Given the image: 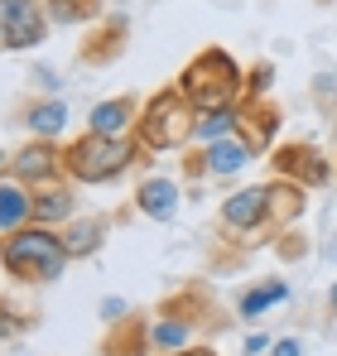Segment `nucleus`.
<instances>
[{
  "label": "nucleus",
  "mask_w": 337,
  "mask_h": 356,
  "mask_svg": "<svg viewBox=\"0 0 337 356\" xmlns=\"http://www.w3.org/2000/svg\"><path fill=\"white\" fill-rule=\"evenodd\" d=\"M34 222V202H29V188L15 183V178H0V232H19Z\"/></svg>",
  "instance_id": "nucleus-19"
},
{
  "label": "nucleus",
  "mask_w": 337,
  "mask_h": 356,
  "mask_svg": "<svg viewBox=\"0 0 337 356\" xmlns=\"http://www.w3.org/2000/svg\"><path fill=\"white\" fill-rule=\"evenodd\" d=\"M29 202H34V222H39V227H68V222H72V207H77L68 178H54V183L29 188Z\"/></svg>",
  "instance_id": "nucleus-14"
},
{
  "label": "nucleus",
  "mask_w": 337,
  "mask_h": 356,
  "mask_svg": "<svg viewBox=\"0 0 337 356\" xmlns=\"http://www.w3.org/2000/svg\"><path fill=\"white\" fill-rule=\"evenodd\" d=\"M183 178H188V183H203V178H207V159H203V149H183Z\"/></svg>",
  "instance_id": "nucleus-27"
},
{
  "label": "nucleus",
  "mask_w": 337,
  "mask_h": 356,
  "mask_svg": "<svg viewBox=\"0 0 337 356\" xmlns=\"http://www.w3.org/2000/svg\"><path fill=\"white\" fill-rule=\"evenodd\" d=\"M280 102L270 97H256V102H236V135L251 145V154H265L275 145V130H280Z\"/></svg>",
  "instance_id": "nucleus-12"
},
{
  "label": "nucleus",
  "mask_w": 337,
  "mask_h": 356,
  "mask_svg": "<svg viewBox=\"0 0 337 356\" xmlns=\"http://www.w3.org/2000/svg\"><path fill=\"white\" fill-rule=\"evenodd\" d=\"M49 15L39 0H0V54H24L49 39Z\"/></svg>",
  "instance_id": "nucleus-6"
},
{
  "label": "nucleus",
  "mask_w": 337,
  "mask_h": 356,
  "mask_svg": "<svg viewBox=\"0 0 337 356\" xmlns=\"http://www.w3.org/2000/svg\"><path fill=\"white\" fill-rule=\"evenodd\" d=\"M111 232V217H72L58 236H63V250H68V260H87V255H97L102 250V241Z\"/></svg>",
  "instance_id": "nucleus-17"
},
{
  "label": "nucleus",
  "mask_w": 337,
  "mask_h": 356,
  "mask_svg": "<svg viewBox=\"0 0 337 356\" xmlns=\"http://www.w3.org/2000/svg\"><path fill=\"white\" fill-rule=\"evenodd\" d=\"M5 178H15V183H24V188H39V183L63 178V145H58V140H39V135H29V140L10 154Z\"/></svg>",
  "instance_id": "nucleus-8"
},
{
  "label": "nucleus",
  "mask_w": 337,
  "mask_h": 356,
  "mask_svg": "<svg viewBox=\"0 0 337 356\" xmlns=\"http://www.w3.org/2000/svg\"><path fill=\"white\" fill-rule=\"evenodd\" d=\"M140 106H145V97H130V92H120V97H107V102H97V106H92V116H87V130H92V135H111V140H125V135L135 130V120H140Z\"/></svg>",
  "instance_id": "nucleus-13"
},
{
  "label": "nucleus",
  "mask_w": 337,
  "mask_h": 356,
  "mask_svg": "<svg viewBox=\"0 0 337 356\" xmlns=\"http://www.w3.org/2000/svg\"><path fill=\"white\" fill-rule=\"evenodd\" d=\"M164 356H217L207 342H193V347H178V352H164Z\"/></svg>",
  "instance_id": "nucleus-30"
},
{
  "label": "nucleus",
  "mask_w": 337,
  "mask_h": 356,
  "mask_svg": "<svg viewBox=\"0 0 337 356\" xmlns=\"http://www.w3.org/2000/svg\"><path fill=\"white\" fill-rule=\"evenodd\" d=\"M217 222H222L226 232H236V236H251V232L270 227V188L256 183V188H241V193L222 197Z\"/></svg>",
  "instance_id": "nucleus-11"
},
{
  "label": "nucleus",
  "mask_w": 337,
  "mask_h": 356,
  "mask_svg": "<svg viewBox=\"0 0 337 356\" xmlns=\"http://www.w3.org/2000/svg\"><path fill=\"white\" fill-rule=\"evenodd\" d=\"M236 135V106L231 111H212V116H198V140L212 145V140H226Z\"/></svg>",
  "instance_id": "nucleus-24"
},
{
  "label": "nucleus",
  "mask_w": 337,
  "mask_h": 356,
  "mask_svg": "<svg viewBox=\"0 0 337 356\" xmlns=\"http://www.w3.org/2000/svg\"><path fill=\"white\" fill-rule=\"evenodd\" d=\"M284 298H289V284H284V280H260V284H251L246 294L236 298V318L251 323V318H260L265 308H275V303H284Z\"/></svg>",
  "instance_id": "nucleus-21"
},
{
  "label": "nucleus",
  "mask_w": 337,
  "mask_h": 356,
  "mask_svg": "<svg viewBox=\"0 0 337 356\" xmlns=\"http://www.w3.org/2000/svg\"><path fill=\"white\" fill-rule=\"evenodd\" d=\"M150 154H168V149H188V140L198 135V111H193V102L168 82L159 92H150L145 97V106H140V120H135V130H130Z\"/></svg>",
  "instance_id": "nucleus-5"
},
{
  "label": "nucleus",
  "mask_w": 337,
  "mask_h": 356,
  "mask_svg": "<svg viewBox=\"0 0 337 356\" xmlns=\"http://www.w3.org/2000/svg\"><path fill=\"white\" fill-rule=\"evenodd\" d=\"M173 87L193 102L198 116L231 111V106L246 97V67L231 58L222 44H207V49H198L193 58L183 63V72L173 77Z\"/></svg>",
  "instance_id": "nucleus-2"
},
{
  "label": "nucleus",
  "mask_w": 337,
  "mask_h": 356,
  "mask_svg": "<svg viewBox=\"0 0 337 356\" xmlns=\"http://www.w3.org/2000/svg\"><path fill=\"white\" fill-rule=\"evenodd\" d=\"M270 245H275V255H280V260H289V265H294V260H304V255L313 250L304 232H289V227H284V232H275V241H270Z\"/></svg>",
  "instance_id": "nucleus-25"
},
{
  "label": "nucleus",
  "mask_w": 337,
  "mask_h": 356,
  "mask_svg": "<svg viewBox=\"0 0 337 356\" xmlns=\"http://www.w3.org/2000/svg\"><path fill=\"white\" fill-rule=\"evenodd\" d=\"M333 135H337V116H333Z\"/></svg>",
  "instance_id": "nucleus-33"
},
{
  "label": "nucleus",
  "mask_w": 337,
  "mask_h": 356,
  "mask_svg": "<svg viewBox=\"0 0 337 356\" xmlns=\"http://www.w3.org/2000/svg\"><path fill=\"white\" fill-rule=\"evenodd\" d=\"M318 106H323V111H333V77H328V72L318 77ZM333 116H337V111H333Z\"/></svg>",
  "instance_id": "nucleus-28"
},
{
  "label": "nucleus",
  "mask_w": 337,
  "mask_h": 356,
  "mask_svg": "<svg viewBox=\"0 0 337 356\" xmlns=\"http://www.w3.org/2000/svg\"><path fill=\"white\" fill-rule=\"evenodd\" d=\"M203 159H207V174H236V169H246L256 154H251V145H246L241 135H226V140L203 145Z\"/></svg>",
  "instance_id": "nucleus-20"
},
{
  "label": "nucleus",
  "mask_w": 337,
  "mask_h": 356,
  "mask_svg": "<svg viewBox=\"0 0 337 356\" xmlns=\"http://www.w3.org/2000/svg\"><path fill=\"white\" fill-rule=\"evenodd\" d=\"M34 323H39V308H19V303H10V298L0 294V342H10V337L29 332Z\"/></svg>",
  "instance_id": "nucleus-23"
},
{
  "label": "nucleus",
  "mask_w": 337,
  "mask_h": 356,
  "mask_svg": "<svg viewBox=\"0 0 337 356\" xmlns=\"http://www.w3.org/2000/svg\"><path fill=\"white\" fill-rule=\"evenodd\" d=\"M328 313L337 318V280H333V289H328Z\"/></svg>",
  "instance_id": "nucleus-31"
},
{
  "label": "nucleus",
  "mask_w": 337,
  "mask_h": 356,
  "mask_svg": "<svg viewBox=\"0 0 337 356\" xmlns=\"http://www.w3.org/2000/svg\"><path fill=\"white\" fill-rule=\"evenodd\" d=\"M304 347H299V337H280L275 347H270V356H299Z\"/></svg>",
  "instance_id": "nucleus-29"
},
{
  "label": "nucleus",
  "mask_w": 337,
  "mask_h": 356,
  "mask_svg": "<svg viewBox=\"0 0 337 356\" xmlns=\"http://www.w3.org/2000/svg\"><path fill=\"white\" fill-rule=\"evenodd\" d=\"M270 169H275V178H289L299 188L333 183V164H328V154L313 140H284V145H275L270 149Z\"/></svg>",
  "instance_id": "nucleus-7"
},
{
  "label": "nucleus",
  "mask_w": 337,
  "mask_h": 356,
  "mask_svg": "<svg viewBox=\"0 0 337 356\" xmlns=\"http://www.w3.org/2000/svg\"><path fill=\"white\" fill-rule=\"evenodd\" d=\"M155 327H150V337H155V347L159 352H178V347H193V337L203 332V337H212V332H226L231 323H226V313L217 308V298L207 284H198V280H183L178 289H168L159 303H155Z\"/></svg>",
  "instance_id": "nucleus-1"
},
{
  "label": "nucleus",
  "mask_w": 337,
  "mask_h": 356,
  "mask_svg": "<svg viewBox=\"0 0 337 356\" xmlns=\"http://www.w3.org/2000/svg\"><path fill=\"white\" fill-rule=\"evenodd\" d=\"M265 188H270V227H275V232H284L289 222L304 217V207H308V188H299V183H289V178H270Z\"/></svg>",
  "instance_id": "nucleus-18"
},
{
  "label": "nucleus",
  "mask_w": 337,
  "mask_h": 356,
  "mask_svg": "<svg viewBox=\"0 0 337 356\" xmlns=\"http://www.w3.org/2000/svg\"><path fill=\"white\" fill-rule=\"evenodd\" d=\"M275 82V67L270 63H256L251 72H246V97L241 102H256V97H265V87Z\"/></svg>",
  "instance_id": "nucleus-26"
},
{
  "label": "nucleus",
  "mask_w": 337,
  "mask_h": 356,
  "mask_svg": "<svg viewBox=\"0 0 337 356\" xmlns=\"http://www.w3.org/2000/svg\"><path fill=\"white\" fill-rule=\"evenodd\" d=\"M155 318L140 308H120V318L107 323V332L97 337V356H150L155 337H150Z\"/></svg>",
  "instance_id": "nucleus-10"
},
{
  "label": "nucleus",
  "mask_w": 337,
  "mask_h": 356,
  "mask_svg": "<svg viewBox=\"0 0 337 356\" xmlns=\"http://www.w3.org/2000/svg\"><path fill=\"white\" fill-rule=\"evenodd\" d=\"M125 49H130V19H125V15H102V19L82 34L77 63H82V67H111V63L125 58Z\"/></svg>",
  "instance_id": "nucleus-9"
},
{
  "label": "nucleus",
  "mask_w": 337,
  "mask_h": 356,
  "mask_svg": "<svg viewBox=\"0 0 337 356\" xmlns=\"http://www.w3.org/2000/svg\"><path fill=\"white\" fill-rule=\"evenodd\" d=\"M54 24H97L107 15V0H39Z\"/></svg>",
  "instance_id": "nucleus-22"
},
{
  "label": "nucleus",
  "mask_w": 337,
  "mask_h": 356,
  "mask_svg": "<svg viewBox=\"0 0 337 356\" xmlns=\"http://www.w3.org/2000/svg\"><path fill=\"white\" fill-rule=\"evenodd\" d=\"M155 154L135 140V135H125V140H111V135H77V140H68L63 145V178L68 183H111V178L130 174V169H140V164H150Z\"/></svg>",
  "instance_id": "nucleus-3"
},
{
  "label": "nucleus",
  "mask_w": 337,
  "mask_h": 356,
  "mask_svg": "<svg viewBox=\"0 0 337 356\" xmlns=\"http://www.w3.org/2000/svg\"><path fill=\"white\" fill-rule=\"evenodd\" d=\"M0 270L15 284H54L68 270V250L54 227H19V232H0Z\"/></svg>",
  "instance_id": "nucleus-4"
},
{
  "label": "nucleus",
  "mask_w": 337,
  "mask_h": 356,
  "mask_svg": "<svg viewBox=\"0 0 337 356\" xmlns=\"http://www.w3.org/2000/svg\"><path fill=\"white\" fill-rule=\"evenodd\" d=\"M5 169H10V154H5V149H0V174H5Z\"/></svg>",
  "instance_id": "nucleus-32"
},
{
  "label": "nucleus",
  "mask_w": 337,
  "mask_h": 356,
  "mask_svg": "<svg viewBox=\"0 0 337 356\" xmlns=\"http://www.w3.org/2000/svg\"><path fill=\"white\" fill-rule=\"evenodd\" d=\"M130 202H135V212L150 217V222H173V217H178V183L150 174V178H140V188H135Z\"/></svg>",
  "instance_id": "nucleus-15"
},
{
  "label": "nucleus",
  "mask_w": 337,
  "mask_h": 356,
  "mask_svg": "<svg viewBox=\"0 0 337 356\" xmlns=\"http://www.w3.org/2000/svg\"><path fill=\"white\" fill-rule=\"evenodd\" d=\"M63 120H68V106H63L58 97H29V102L15 106V125H24V130L39 135V140H58Z\"/></svg>",
  "instance_id": "nucleus-16"
}]
</instances>
